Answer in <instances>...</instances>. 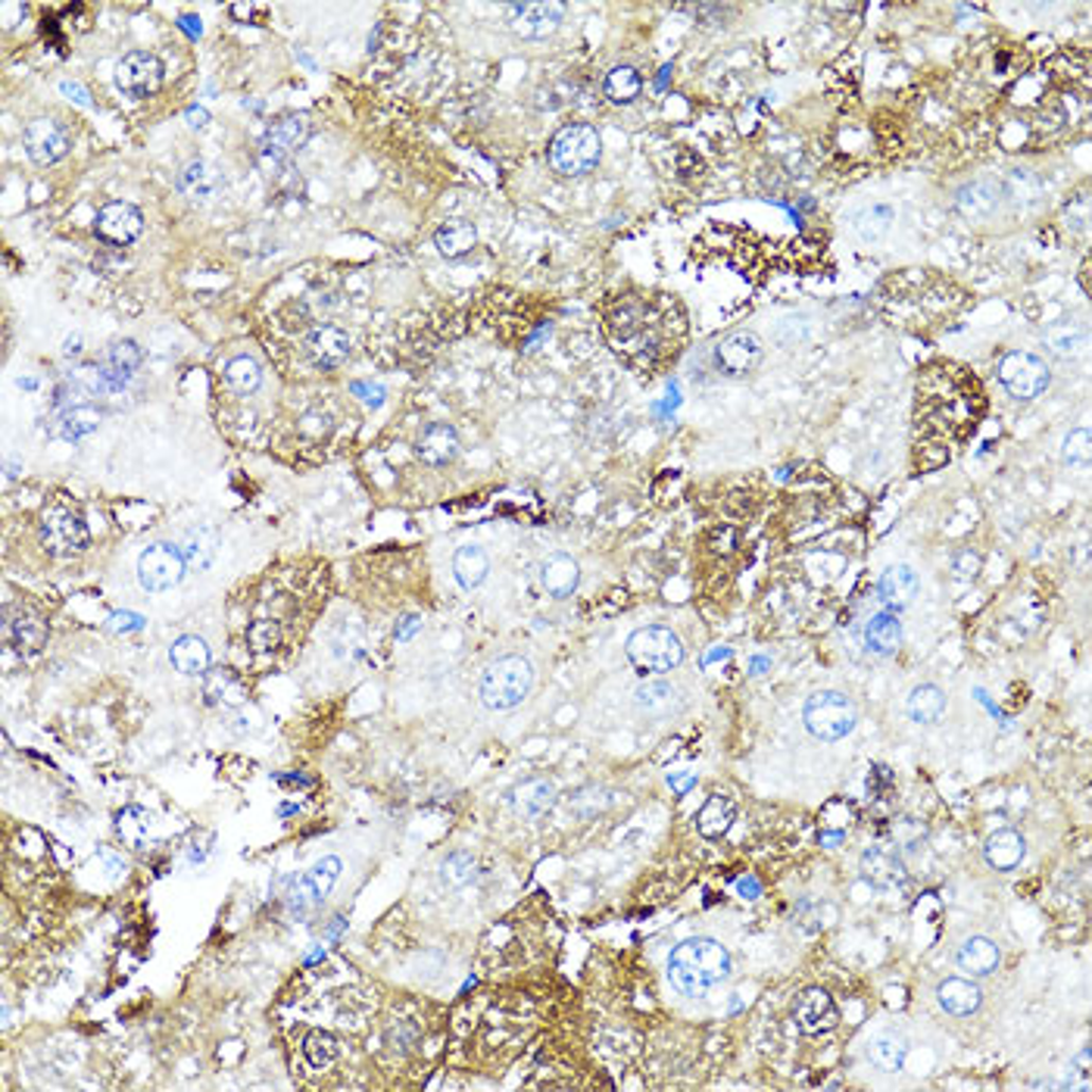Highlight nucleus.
<instances>
[{
  "label": "nucleus",
  "mask_w": 1092,
  "mask_h": 1092,
  "mask_svg": "<svg viewBox=\"0 0 1092 1092\" xmlns=\"http://www.w3.org/2000/svg\"><path fill=\"white\" fill-rule=\"evenodd\" d=\"M22 141L25 154L38 165H54L69 154V131L56 119H32L22 131Z\"/></svg>",
  "instance_id": "14"
},
{
  "label": "nucleus",
  "mask_w": 1092,
  "mask_h": 1092,
  "mask_svg": "<svg viewBox=\"0 0 1092 1092\" xmlns=\"http://www.w3.org/2000/svg\"><path fill=\"white\" fill-rule=\"evenodd\" d=\"M565 16V3H552V0H525V3H506V22L512 29V35L525 38V41H541L549 38Z\"/></svg>",
  "instance_id": "7"
},
{
  "label": "nucleus",
  "mask_w": 1092,
  "mask_h": 1092,
  "mask_svg": "<svg viewBox=\"0 0 1092 1092\" xmlns=\"http://www.w3.org/2000/svg\"><path fill=\"white\" fill-rule=\"evenodd\" d=\"M796 1024L806 1037H821L830 1034L840 1024V1011L836 1002L827 989L821 986H809L799 999H796Z\"/></svg>",
  "instance_id": "16"
},
{
  "label": "nucleus",
  "mask_w": 1092,
  "mask_h": 1092,
  "mask_svg": "<svg viewBox=\"0 0 1092 1092\" xmlns=\"http://www.w3.org/2000/svg\"><path fill=\"white\" fill-rule=\"evenodd\" d=\"M890 225H893V210L890 207H871L856 222V228H859V234L865 241H880L890 231Z\"/></svg>",
  "instance_id": "45"
},
{
  "label": "nucleus",
  "mask_w": 1092,
  "mask_h": 1092,
  "mask_svg": "<svg viewBox=\"0 0 1092 1092\" xmlns=\"http://www.w3.org/2000/svg\"><path fill=\"white\" fill-rule=\"evenodd\" d=\"M921 591V581H918V571L912 565H893L880 575V584H877V594L880 600L886 602L890 609H905L912 605L915 597Z\"/></svg>",
  "instance_id": "22"
},
{
  "label": "nucleus",
  "mask_w": 1092,
  "mask_h": 1092,
  "mask_svg": "<svg viewBox=\"0 0 1092 1092\" xmlns=\"http://www.w3.org/2000/svg\"><path fill=\"white\" fill-rule=\"evenodd\" d=\"M310 119L300 112V116H284L281 122H275L272 128L266 131L263 144H260V163L266 169H278L284 163L287 157H294L306 141H310Z\"/></svg>",
  "instance_id": "13"
},
{
  "label": "nucleus",
  "mask_w": 1092,
  "mask_h": 1092,
  "mask_svg": "<svg viewBox=\"0 0 1092 1092\" xmlns=\"http://www.w3.org/2000/svg\"><path fill=\"white\" fill-rule=\"evenodd\" d=\"M94 231H98L101 241L116 244V247H125V244H131V241L141 237V231H144V216H141L138 207L122 204V200H112V204L98 210Z\"/></svg>",
  "instance_id": "15"
},
{
  "label": "nucleus",
  "mask_w": 1092,
  "mask_h": 1092,
  "mask_svg": "<svg viewBox=\"0 0 1092 1092\" xmlns=\"http://www.w3.org/2000/svg\"><path fill=\"white\" fill-rule=\"evenodd\" d=\"M225 382L234 393L247 397V393H257L260 384H263V369L253 356H234L228 366H225Z\"/></svg>",
  "instance_id": "37"
},
{
  "label": "nucleus",
  "mask_w": 1092,
  "mask_h": 1092,
  "mask_svg": "<svg viewBox=\"0 0 1092 1092\" xmlns=\"http://www.w3.org/2000/svg\"><path fill=\"white\" fill-rule=\"evenodd\" d=\"M1061 453H1064V462H1071V465H1090V428H1074L1071 435L1064 437V450Z\"/></svg>",
  "instance_id": "47"
},
{
  "label": "nucleus",
  "mask_w": 1092,
  "mask_h": 1092,
  "mask_svg": "<svg viewBox=\"0 0 1092 1092\" xmlns=\"http://www.w3.org/2000/svg\"><path fill=\"white\" fill-rule=\"evenodd\" d=\"M141 366V350L135 340H119L112 350H109V378L112 384H125L131 378V372Z\"/></svg>",
  "instance_id": "41"
},
{
  "label": "nucleus",
  "mask_w": 1092,
  "mask_h": 1092,
  "mask_svg": "<svg viewBox=\"0 0 1092 1092\" xmlns=\"http://www.w3.org/2000/svg\"><path fill=\"white\" fill-rule=\"evenodd\" d=\"M862 874H865V880H871L874 886H883V890L905 883V865H902L899 852L886 849V846H874L862 856Z\"/></svg>",
  "instance_id": "27"
},
{
  "label": "nucleus",
  "mask_w": 1092,
  "mask_h": 1092,
  "mask_svg": "<svg viewBox=\"0 0 1092 1092\" xmlns=\"http://www.w3.org/2000/svg\"><path fill=\"white\" fill-rule=\"evenodd\" d=\"M440 880H443V886H450V890H462L465 883L475 880V859H472L469 852H453V856H446L443 865H440Z\"/></svg>",
  "instance_id": "42"
},
{
  "label": "nucleus",
  "mask_w": 1092,
  "mask_h": 1092,
  "mask_svg": "<svg viewBox=\"0 0 1092 1092\" xmlns=\"http://www.w3.org/2000/svg\"><path fill=\"white\" fill-rule=\"evenodd\" d=\"M764 347L759 334L753 331H730L727 337H721V344L715 347V366L730 375V378H743L750 372H756L762 366Z\"/></svg>",
  "instance_id": "11"
},
{
  "label": "nucleus",
  "mask_w": 1092,
  "mask_h": 1092,
  "mask_svg": "<svg viewBox=\"0 0 1092 1092\" xmlns=\"http://www.w3.org/2000/svg\"><path fill=\"white\" fill-rule=\"evenodd\" d=\"M734 821H737V806L727 796L715 793V796H709V803L697 812V830L706 840H721L734 827Z\"/></svg>",
  "instance_id": "32"
},
{
  "label": "nucleus",
  "mask_w": 1092,
  "mask_h": 1092,
  "mask_svg": "<svg viewBox=\"0 0 1092 1092\" xmlns=\"http://www.w3.org/2000/svg\"><path fill=\"white\" fill-rule=\"evenodd\" d=\"M303 1055H306V1061H310L313 1068H328V1064H334V1058H337V1042H334V1037L325 1034V1031H316V1034H310L306 1042H303Z\"/></svg>",
  "instance_id": "44"
},
{
  "label": "nucleus",
  "mask_w": 1092,
  "mask_h": 1092,
  "mask_svg": "<svg viewBox=\"0 0 1092 1092\" xmlns=\"http://www.w3.org/2000/svg\"><path fill=\"white\" fill-rule=\"evenodd\" d=\"M1024 856H1027V840H1024L1018 830H1011V827L996 830V833L986 840V846H983V859H986V865L996 868V871H1011V868H1018V865L1024 862Z\"/></svg>",
  "instance_id": "21"
},
{
  "label": "nucleus",
  "mask_w": 1092,
  "mask_h": 1092,
  "mask_svg": "<svg viewBox=\"0 0 1092 1092\" xmlns=\"http://www.w3.org/2000/svg\"><path fill=\"white\" fill-rule=\"evenodd\" d=\"M278 640H281V631H278V624H272V621H253V624L247 628V644H250L257 653H269V650L278 647Z\"/></svg>",
  "instance_id": "48"
},
{
  "label": "nucleus",
  "mask_w": 1092,
  "mask_h": 1092,
  "mask_svg": "<svg viewBox=\"0 0 1092 1092\" xmlns=\"http://www.w3.org/2000/svg\"><path fill=\"white\" fill-rule=\"evenodd\" d=\"M181 25H184L188 32L200 35V19H194V16H184V19H181Z\"/></svg>",
  "instance_id": "57"
},
{
  "label": "nucleus",
  "mask_w": 1092,
  "mask_h": 1092,
  "mask_svg": "<svg viewBox=\"0 0 1092 1092\" xmlns=\"http://www.w3.org/2000/svg\"><path fill=\"white\" fill-rule=\"evenodd\" d=\"M634 706L653 721H665L681 709V693L668 681H644L634 693Z\"/></svg>",
  "instance_id": "24"
},
{
  "label": "nucleus",
  "mask_w": 1092,
  "mask_h": 1092,
  "mask_svg": "<svg viewBox=\"0 0 1092 1092\" xmlns=\"http://www.w3.org/2000/svg\"><path fill=\"white\" fill-rule=\"evenodd\" d=\"M416 453H419V459H422L425 465H446V462H453L456 453H459V437H456V431H453L450 425L435 422V425H428V428L422 431Z\"/></svg>",
  "instance_id": "29"
},
{
  "label": "nucleus",
  "mask_w": 1092,
  "mask_h": 1092,
  "mask_svg": "<svg viewBox=\"0 0 1092 1092\" xmlns=\"http://www.w3.org/2000/svg\"><path fill=\"white\" fill-rule=\"evenodd\" d=\"M353 393L366 403V406H382L384 403V397H387V390L384 387H378V384H353Z\"/></svg>",
  "instance_id": "51"
},
{
  "label": "nucleus",
  "mask_w": 1092,
  "mask_h": 1092,
  "mask_svg": "<svg viewBox=\"0 0 1092 1092\" xmlns=\"http://www.w3.org/2000/svg\"><path fill=\"white\" fill-rule=\"evenodd\" d=\"M958 968L968 971L971 977H989L996 974L999 962H1002V952L999 946L989 939V936H968L962 946H958V955H955Z\"/></svg>",
  "instance_id": "26"
},
{
  "label": "nucleus",
  "mask_w": 1092,
  "mask_h": 1092,
  "mask_svg": "<svg viewBox=\"0 0 1092 1092\" xmlns=\"http://www.w3.org/2000/svg\"><path fill=\"white\" fill-rule=\"evenodd\" d=\"M475 244H478V231L465 218H450V222H443L435 231V247L440 250V257H446V260L465 257Z\"/></svg>",
  "instance_id": "31"
},
{
  "label": "nucleus",
  "mask_w": 1092,
  "mask_h": 1092,
  "mask_svg": "<svg viewBox=\"0 0 1092 1092\" xmlns=\"http://www.w3.org/2000/svg\"><path fill=\"white\" fill-rule=\"evenodd\" d=\"M184 578V556L172 544L147 546L138 556V581L151 594L172 591Z\"/></svg>",
  "instance_id": "9"
},
{
  "label": "nucleus",
  "mask_w": 1092,
  "mask_h": 1092,
  "mask_svg": "<svg viewBox=\"0 0 1092 1092\" xmlns=\"http://www.w3.org/2000/svg\"><path fill=\"white\" fill-rule=\"evenodd\" d=\"M184 556H188V565H191V568H197V571L207 568V565L213 562V556H216V534L207 531V528L194 531V534L188 538Z\"/></svg>",
  "instance_id": "43"
},
{
  "label": "nucleus",
  "mask_w": 1092,
  "mask_h": 1092,
  "mask_svg": "<svg viewBox=\"0 0 1092 1092\" xmlns=\"http://www.w3.org/2000/svg\"><path fill=\"white\" fill-rule=\"evenodd\" d=\"M419 628H422V618H419V615H406L403 624L397 628V640H409Z\"/></svg>",
  "instance_id": "53"
},
{
  "label": "nucleus",
  "mask_w": 1092,
  "mask_h": 1092,
  "mask_svg": "<svg viewBox=\"0 0 1092 1092\" xmlns=\"http://www.w3.org/2000/svg\"><path fill=\"white\" fill-rule=\"evenodd\" d=\"M602 91L612 104H634L644 91V78L634 66H615L605 72V82H602Z\"/></svg>",
  "instance_id": "35"
},
{
  "label": "nucleus",
  "mask_w": 1092,
  "mask_h": 1092,
  "mask_svg": "<svg viewBox=\"0 0 1092 1092\" xmlns=\"http://www.w3.org/2000/svg\"><path fill=\"white\" fill-rule=\"evenodd\" d=\"M690 783H693V777H681V780H674V787H677V790H687Z\"/></svg>",
  "instance_id": "59"
},
{
  "label": "nucleus",
  "mask_w": 1092,
  "mask_h": 1092,
  "mask_svg": "<svg viewBox=\"0 0 1092 1092\" xmlns=\"http://www.w3.org/2000/svg\"><path fill=\"white\" fill-rule=\"evenodd\" d=\"M1002 204V184L996 178H974L955 191V213L971 222L989 218Z\"/></svg>",
  "instance_id": "17"
},
{
  "label": "nucleus",
  "mask_w": 1092,
  "mask_h": 1092,
  "mask_svg": "<svg viewBox=\"0 0 1092 1092\" xmlns=\"http://www.w3.org/2000/svg\"><path fill=\"white\" fill-rule=\"evenodd\" d=\"M169 662H172L175 671H181V674H188V677H204V674L210 671L213 655H210L207 640H200V637H194V634H184V637H178V640L172 644Z\"/></svg>",
  "instance_id": "30"
},
{
  "label": "nucleus",
  "mask_w": 1092,
  "mask_h": 1092,
  "mask_svg": "<svg viewBox=\"0 0 1092 1092\" xmlns=\"http://www.w3.org/2000/svg\"><path fill=\"white\" fill-rule=\"evenodd\" d=\"M624 655L640 677H658V674L674 671L684 662V644L671 628L650 624V628H637L628 637Z\"/></svg>",
  "instance_id": "3"
},
{
  "label": "nucleus",
  "mask_w": 1092,
  "mask_h": 1092,
  "mask_svg": "<svg viewBox=\"0 0 1092 1092\" xmlns=\"http://www.w3.org/2000/svg\"><path fill=\"white\" fill-rule=\"evenodd\" d=\"M874 1068H880L883 1074H899L905 1064V1045L896 1037H877L868 1049Z\"/></svg>",
  "instance_id": "40"
},
{
  "label": "nucleus",
  "mask_w": 1092,
  "mask_h": 1092,
  "mask_svg": "<svg viewBox=\"0 0 1092 1092\" xmlns=\"http://www.w3.org/2000/svg\"><path fill=\"white\" fill-rule=\"evenodd\" d=\"M1080 284H1084V290L1090 294V266L1084 263V269H1080Z\"/></svg>",
  "instance_id": "58"
},
{
  "label": "nucleus",
  "mask_w": 1092,
  "mask_h": 1092,
  "mask_svg": "<svg viewBox=\"0 0 1092 1092\" xmlns=\"http://www.w3.org/2000/svg\"><path fill=\"white\" fill-rule=\"evenodd\" d=\"M541 584H544V591L549 597L565 600V597H571V594L578 591V584H581V568H578V562H575L571 556L552 552V556H546L544 565H541Z\"/></svg>",
  "instance_id": "20"
},
{
  "label": "nucleus",
  "mask_w": 1092,
  "mask_h": 1092,
  "mask_svg": "<svg viewBox=\"0 0 1092 1092\" xmlns=\"http://www.w3.org/2000/svg\"><path fill=\"white\" fill-rule=\"evenodd\" d=\"M59 88H63V94H69V98H75V101H78V104H82V107H91V98H88V94H85V88H78V85H69V82H63V85H59Z\"/></svg>",
  "instance_id": "54"
},
{
  "label": "nucleus",
  "mask_w": 1092,
  "mask_h": 1092,
  "mask_svg": "<svg viewBox=\"0 0 1092 1092\" xmlns=\"http://www.w3.org/2000/svg\"><path fill=\"white\" fill-rule=\"evenodd\" d=\"M488 571H491V559H488V552H485L481 546H462V549L453 556V575H456V581H459L462 591L481 587L485 578H488Z\"/></svg>",
  "instance_id": "33"
},
{
  "label": "nucleus",
  "mask_w": 1092,
  "mask_h": 1092,
  "mask_svg": "<svg viewBox=\"0 0 1092 1092\" xmlns=\"http://www.w3.org/2000/svg\"><path fill=\"white\" fill-rule=\"evenodd\" d=\"M977 571H981V559H977L971 549H965V552L955 556V575H958V578H974Z\"/></svg>",
  "instance_id": "50"
},
{
  "label": "nucleus",
  "mask_w": 1092,
  "mask_h": 1092,
  "mask_svg": "<svg viewBox=\"0 0 1092 1092\" xmlns=\"http://www.w3.org/2000/svg\"><path fill=\"white\" fill-rule=\"evenodd\" d=\"M1055 331H1061V337L1049 331V344H1052V350H1055L1058 356H1071V353L1084 344V331H1077V328L1061 325L1055 328Z\"/></svg>",
  "instance_id": "49"
},
{
  "label": "nucleus",
  "mask_w": 1092,
  "mask_h": 1092,
  "mask_svg": "<svg viewBox=\"0 0 1092 1092\" xmlns=\"http://www.w3.org/2000/svg\"><path fill=\"white\" fill-rule=\"evenodd\" d=\"M936 999H939L943 1011H949L955 1018H968L981 1008L983 989L968 977H946L936 986Z\"/></svg>",
  "instance_id": "25"
},
{
  "label": "nucleus",
  "mask_w": 1092,
  "mask_h": 1092,
  "mask_svg": "<svg viewBox=\"0 0 1092 1092\" xmlns=\"http://www.w3.org/2000/svg\"><path fill=\"white\" fill-rule=\"evenodd\" d=\"M104 859H107V865L112 868V871H109L112 877H119V874L125 871V862H122V859H116V856H109V852H104Z\"/></svg>",
  "instance_id": "56"
},
{
  "label": "nucleus",
  "mask_w": 1092,
  "mask_h": 1092,
  "mask_svg": "<svg viewBox=\"0 0 1092 1092\" xmlns=\"http://www.w3.org/2000/svg\"><path fill=\"white\" fill-rule=\"evenodd\" d=\"M727 977H730V952L711 936H697L674 946L668 958V981L677 992L690 999L706 996Z\"/></svg>",
  "instance_id": "1"
},
{
  "label": "nucleus",
  "mask_w": 1092,
  "mask_h": 1092,
  "mask_svg": "<svg viewBox=\"0 0 1092 1092\" xmlns=\"http://www.w3.org/2000/svg\"><path fill=\"white\" fill-rule=\"evenodd\" d=\"M999 384L1008 390V397L1015 400H1037L1049 390L1052 384V372L1045 366V359H1039L1034 353L1015 350L999 363Z\"/></svg>",
  "instance_id": "6"
},
{
  "label": "nucleus",
  "mask_w": 1092,
  "mask_h": 1092,
  "mask_svg": "<svg viewBox=\"0 0 1092 1092\" xmlns=\"http://www.w3.org/2000/svg\"><path fill=\"white\" fill-rule=\"evenodd\" d=\"M151 824H154L151 812L141 809V806H128V809H122V812L116 815V830H119V836H122L128 846H135V849L144 846V840H147V833H151Z\"/></svg>",
  "instance_id": "38"
},
{
  "label": "nucleus",
  "mask_w": 1092,
  "mask_h": 1092,
  "mask_svg": "<svg viewBox=\"0 0 1092 1092\" xmlns=\"http://www.w3.org/2000/svg\"><path fill=\"white\" fill-rule=\"evenodd\" d=\"M98 425H101V412H98V409H91V406H75V409L66 416V422H63V435L85 437L91 435Z\"/></svg>",
  "instance_id": "46"
},
{
  "label": "nucleus",
  "mask_w": 1092,
  "mask_h": 1092,
  "mask_svg": "<svg viewBox=\"0 0 1092 1092\" xmlns=\"http://www.w3.org/2000/svg\"><path fill=\"white\" fill-rule=\"evenodd\" d=\"M165 69L160 63V56L147 54V51H131L119 59L116 66V88L125 94V98H135V101H144L151 94H157L163 88Z\"/></svg>",
  "instance_id": "8"
},
{
  "label": "nucleus",
  "mask_w": 1092,
  "mask_h": 1092,
  "mask_svg": "<svg viewBox=\"0 0 1092 1092\" xmlns=\"http://www.w3.org/2000/svg\"><path fill=\"white\" fill-rule=\"evenodd\" d=\"M207 697L213 703H225V706H241L247 700V690L244 684L228 671V668H218V671H207Z\"/></svg>",
  "instance_id": "39"
},
{
  "label": "nucleus",
  "mask_w": 1092,
  "mask_h": 1092,
  "mask_svg": "<svg viewBox=\"0 0 1092 1092\" xmlns=\"http://www.w3.org/2000/svg\"><path fill=\"white\" fill-rule=\"evenodd\" d=\"M41 541H45L51 556L66 559V556L82 552L88 546V541H91V534H88V525L75 512H69V509H48L45 518H41Z\"/></svg>",
  "instance_id": "12"
},
{
  "label": "nucleus",
  "mask_w": 1092,
  "mask_h": 1092,
  "mask_svg": "<svg viewBox=\"0 0 1092 1092\" xmlns=\"http://www.w3.org/2000/svg\"><path fill=\"white\" fill-rule=\"evenodd\" d=\"M340 868H344V865H340L337 856H325L322 862H316L310 871L294 883V890L287 893V909H290L294 915H306L310 909L322 905L328 896H331L337 877H340Z\"/></svg>",
  "instance_id": "10"
},
{
  "label": "nucleus",
  "mask_w": 1092,
  "mask_h": 1092,
  "mask_svg": "<svg viewBox=\"0 0 1092 1092\" xmlns=\"http://www.w3.org/2000/svg\"><path fill=\"white\" fill-rule=\"evenodd\" d=\"M552 806H556V787L546 777H531L512 793V809L522 818H541Z\"/></svg>",
  "instance_id": "28"
},
{
  "label": "nucleus",
  "mask_w": 1092,
  "mask_h": 1092,
  "mask_svg": "<svg viewBox=\"0 0 1092 1092\" xmlns=\"http://www.w3.org/2000/svg\"><path fill=\"white\" fill-rule=\"evenodd\" d=\"M865 644L874 655H893L902 644V621L893 612L874 615L865 631Z\"/></svg>",
  "instance_id": "34"
},
{
  "label": "nucleus",
  "mask_w": 1092,
  "mask_h": 1092,
  "mask_svg": "<svg viewBox=\"0 0 1092 1092\" xmlns=\"http://www.w3.org/2000/svg\"><path fill=\"white\" fill-rule=\"evenodd\" d=\"M306 350L319 369H337L350 356V337L337 325H322L306 337Z\"/></svg>",
  "instance_id": "19"
},
{
  "label": "nucleus",
  "mask_w": 1092,
  "mask_h": 1092,
  "mask_svg": "<svg viewBox=\"0 0 1092 1092\" xmlns=\"http://www.w3.org/2000/svg\"><path fill=\"white\" fill-rule=\"evenodd\" d=\"M905 709H909V718L918 724H936L946 715V693L936 684H918Z\"/></svg>",
  "instance_id": "36"
},
{
  "label": "nucleus",
  "mask_w": 1092,
  "mask_h": 1092,
  "mask_svg": "<svg viewBox=\"0 0 1092 1092\" xmlns=\"http://www.w3.org/2000/svg\"><path fill=\"white\" fill-rule=\"evenodd\" d=\"M184 116H188V125H191V128H204V125H207V119H210V116H207V109H200V107H191L188 112H184Z\"/></svg>",
  "instance_id": "55"
},
{
  "label": "nucleus",
  "mask_w": 1092,
  "mask_h": 1092,
  "mask_svg": "<svg viewBox=\"0 0 1092 1092\" xmlns=\"http://www.w3.org/2000/svg\"><path fill=\"white\" fill-rule=\"evenodd\" d=\"M534 684V668L525 655H503L481 674L478 697L493 711H509L525 703Z\"/></svg>",
  "instance_id": "2"
},
{
  "label": "nucleus",
  "mask_w": 1092,
  "mask_h": 1092,
  "mask_svg": "<svg viewBox=\"0 0 1092 1092\" xmlns=\"http://www.w3.org/2000/svg\"><path fill=\"white\" fill-rule=\"evenodd\" d=\"M602 157V138L600 131L587 122H575L556 131V138L549 141V163L559 175L578 178L594 172Z\"/></svg>",
  "instance_id": "4"
},
{
  "label": "nucleus",
  "mask_w": 1092,
  "mask_h": 1092,
  "mask_svg": "<svg viewBox=\"0 0 1092 1092\" xmlns=\"http://www.w3.org/2000/svg\"><path fill=\"white\" fill-rule=\"evenodd\" d=\"M225 188V178L213 163L194 160L181 169L178 175V191L191 200V204H213Z\"/></svg>",
  "instance_id": "18"
},
{
  "label": "nucleus",
  "mask_w": 1092,
  "mask_h": 1092,
  "mask_svg": "<svg viewBox=\"0 0 1092 1092\" xmlns=\"http://www.w3.org/2000/svg\"><path fill=\"white\" fill-rule=\"evenodd\" d=\"M803 721L815 740L836 743L856 730V706L840 690H818L815 697H809L803 709Z\"/></svg>",
  "instance_id": "5"
},
{
  "label": "nucleus",
  "mask_w": 1092,
  "mask_h": 1092,
  "mask_svg": "<svg viewBox=\"0 0 1092 1092\" xmlns=\"http://www.w3.org/2000/svg\"><path fill=\"white\" fill-rule=\"evenodd\" d=\"M144 624V618L141 615H131V612H122V615H112L109 618V628L112 631H138Z\"/></svg>",
  "instance_id": "52"
},
{
  "label": "nucleus",
  "mask_w": 1092,
  "mask_h": 1092,
  "mask_svg": "<svg viewBox=\"0 0 1092 1092\" xmlns=\"http://www.w3.org/2000/svg\"><path fill=\"white\" fill-rule=\"evenodd\" d=\"M6 640L13 644L16 653H38L48 644V624L41 615L19 609L16 615L6 618Z\"/></svg>",
  "instance_id": "23"
}]
</instances>
